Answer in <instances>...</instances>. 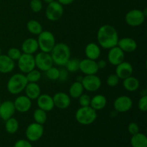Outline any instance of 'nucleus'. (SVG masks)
Returning <instances> with one entry per match:
<instances>
[{"mask_svg": "<svg viewBox=\"0 0 147 147\" xmlns=\"http://www.w3.org/2000/svg\"><path fill=\"white\" fill-rule=\"evenodd\" d=\"M64 9L63 6L56 0L47 4L45 10V16L48 20L51 22H56L60 20L63 15Z\"/></svg>", "mask_w": 147, "mask_h": 147, "instance_id": "7", "label": "nucleus"}, {"mask_svg": "<svg viewBox=\"0 0 147 147\" xmlns=\"http://www.w3.org/2000/svg\"><path fill=\"white\" fill-rule=\"evenodd\" d=\"M33 119L36 123H40L41 125L45 124L47 119V112L38 108L34 110V113H33Z\"/></svg>", "mask_w": 147, "mask_h": 147, "instance_id": "31", "label": "nucleus"}, {"mask_svg": "<svg viewBox=\"0 0 147 147\" xmlns=\"http://www.w3.org/2000/svg\"><path fill=\"white\" fill-rule=\"evenodd\" d=\"M119 40V33L113 26L103 24L99 27L97 32V40L98 45L106 50L117 45Z\"/></svg>", "mask_w": 147, "mask_h": 147, "instance_id": "1", "label": "nucleus"}, {"mask_svg": "<svg viewBox=\"0 0 147 147\" xmlns=\"http://www.w3.org/2000/svg\"><path fill=\"white\" fill-rule=\"evenodd\" d=\"M133 107V100L129 96H120L115 99L113 108L118 113H126Z\"/></svg>", "mask_w": 147, "mask_h": 147, "instance_id": "12", "label": "nucleus"}, {"mask_svg": "<svg viewBox=\"0 0 147 147\" xmlns=\"http://www.w3.org/2000/svg\"><path fill=\"white\" fill-rule=\"evenodd\" d=\"M36 100H37V104L39 109L45 111H51L55 108L53 97L50 95L40 94Z\"/></svg>", "mask_w": 147, "mask_h": 147, "instance_id": "19", "label": "nucleus"}, {"mask_svg": "<svg viewBox=\"0 0 147 147\" xmlns=\"http://www.w3.org/2000/svg\"><path fill=\"white\" fill-rule=\"evenodd\" d=\"M68 78V71L65 69V67H63V68L60 69V75H59L58 80L60 81L64 82Z\"/></svg>", "mask_w": 147, "mask_h": 147, "instance_id": "42", "label": "nucleus"}, {"mask_svg": "<svg viewBox=\"0 0 147 147\" xmlns=\"http://www.w3.org/2000/svg\"><path fill=\"white\" fill-rule=\"evenodd\" d=\"M90 100H91V98L88 94H85V93H83L78 98L79 104L80 105V106H90Z\"/></svg>", "mask_w": 147, "mask_h": 147, "instance_id": "39", "label": "nucleus"}, {"mask_svg": "<svg viewBox=\"0 0 147 147\" xmlns=\"http://www.w3.org/2000/svg\"><path fill=\"white\" fill-rule=\"evenodd\" d=\"M27 30L29 32L34 35H39L43 31L42 24L36 20H30L27 22Z\"/></svg>", "mask_w": 147, "mask_h": 147, "instance_id": "29", "label": "nucleus"}, {"mask_svg": "<svg viewBox=\"0 0 147 147\" xmlns=\"http://www.w3.org/2000/svg\"><path fill=\"white\" fill-rule=\"evenodd\" d=\"M1 100H0V105H1Z\"/></svg>", "mask_w": 147, "mask_h": 147, "instance_id": "47", "label": "nucleus"}, {"mask_svg": "<svg viewBox=\"0 0 147 147\" xmlns=\"http://www.w3.org/2000/svg\"><path fill=\"white\" fill-rule=\"evenodd\" d=\"M19 122L17 119L11 117L10 119L5 121V129L6 131L9 134H14L18 131Z\"/></svg>", "mask_w": 147, "mask_h": 147, "instance_id": "30", "label": "nucleus"}, {"mask_svg": "<svg viewBox=\"0 0 147 147\" xmlns=\"http://www.w3.org/2000/svg\"><path fill=\"white\" fill-rule=\"evenodd\" d=\"M146 9L144 11L139 9L130 10L125 16V22L131 27H139L142 25L144 22L146 17Z\"/></svg>", "mask_w": 147, "mask_h": 147, "instance_id": "6", "label": "nucleus"}, {"mask_svg": "<svg viewBox=\"0 0 147 147\" xmlns=\"http://www.w3.org/2000/svg\"><path fill=\"white\" fill-rule=\"evenodd\" d=\"M45 73L46 76L48 79L51 80H58L59 75H60V69L53 66L50 69H48L47 71H45Z\"/></svg>", "mask_w": 147, "mask_h": 147, "instance_id": "34", "label": "nucleus"}, {"mask_svg": "<svg viewBox=\"0 0 147 147\" xmlns=\"http://www.w3.org/2000/svg\"><path fill=\"white\" fill-rule=\"evenodd\" d=\"M15 67V63L7 55H0V73L7 74L12 71Z\"/></svg>", "mask_w": 147, "mask_h": 147, "instance_id": "23", "label": "nucleus"}, {"mask_svg": "<svg viewBox=\"0 0 147 147\" xmlns=\"http://www.w3.org/2000/svg\"><path fill=\"white\" fill-rule=\"evenodd\" d=\"M97 65L99 70L100 69H104L107 65V62L105 60H100L99 61L97 62Z\"/></svg>", "mask_w": 147, "mask_h": 147, "instance_id": "43", "label": "nucleus"}, {"mask_svg": "<svg viewBox=\"0 0 147 147\" xmlns=\"http://www.w3.org/2000/svg\"><path fill=\"white\" fill-rule=\"evenodd\" d=\"M117 46L123 53H134L137 49V42L131 37H123L119 39Z\"/></svg>", "mask_w": 147, "mask_h": 147, "instance_id": "18", "label": "nucleus"}, {"mask_svg": "<svg viewBox=\"0 0 147 147\" xmlns=\"http://www.w3.org/2000/svg\"><path fill=\"white\" fill-rule=\"evenodd\" d=\"M85 55L86 58L96 60L100 57L101 54L100 47L95 42H90L85 47Z\"/></svg>", "mask_w": 147, "mask_h": 147, "instance_id": "21", "label": "nucleus"}, {"mask_svg": "<svg viewBox=\"0 0 147 147\" xmlns=\"http://www.w3.org/2000/svg\"><path fill=\"white\" fill-rule=\"evenodd\" d=\"M128 131L130 134L134 135L139 132V126L135 122H131L128 126Z\"/></svg>", "mask_w": 147, "mask_h": 147, "instance_id": "40", "label": "nucleus"}, {"mask_svg": "<svg viewBox=\"0 0 147 147\" xmlns=\"http://www.w3.org/2000/svg\"><path fill=\"white\" fill-rule=\"evenodd\" d=\"M26 78L28 83H37L41 79V73L39 70L33 69L31 71L26 73Z\"/></svg>", "mask_w": 147, "mask_h": 147, "instance_id": "33", "label": "nucleus"}, {"mask_svg": "<svg viewBox=\"0 0 147 147\" xmlns=\"http://www.w3.org/2000/svg\"><path fill=\"white\" fill-rule=\"evenodd\" d=\"M0 55H1V47H0Z\"/></svg>", "mask_w": 147, "mask_h": 147, "instance_id": "46", "label": "nucleus"}, {"mask_svg": "<svg viewBox=\"0 0 147 147\" xmlns=\"http://www.w3.org/2000/svg\"><path fill=\"white\" fill-rule=\"evenodd\" d=\"M80 60L78 58H70L65 65L68 73H76L79 70Z\"/></svg>", "mask_w": 147, "mask_h": 147, "instance_id": "32", "label": "nucleus"}, {"mask_svg": "<svg viewBox=\"0 0 147 147\" xmlns=\"http://www.w3.org/2000/svg\"><path fill=\"white\" fill-rule=\"evenodd\" d=\"M37 38L39 49L41 52L50 53L56 44L55 37L54 34L50 31L43 30Z\"/></svg>", "mask_w": 147, "mask_h": 147, "instance_id": "5", "label": "nucleus"}, {"mask_svg": "<svg viewBox=\"0 0 147 147\" xmlns=\"http://www.w3.org/2000/svg\"><path fill=\"white\" fill-rule=\"evenodd\" d=\"M96 111L90 106H80L76 112L75 118L78 123L81 125H90L97 119Z\"/></svg>", "mask_w": 147, "mask_h": 147, "instance_id": "4", "label": "nucleus"}, {"mask_svg": "<svg viewBox=\"0 0 147 147\" xmlns=\"http://www.w3.org/2000/svg\"><path fill=\"white\" fill-rule=\"evenodd\" d=\"M24 90L26 96L31 100H36L41 94V88L37 83H28Z\"/></svg>", "mask_w": 147, "mask_h": 147, "instance_id": "24", "label": "nucleus"}, {"mask_svg": "<svg viewBox=\"0 0 147 147\" xmlns=\"http://www.w3.org/2000/svg\"><path fill=\"white\" fill-rule=\"evenodd\" d=\"M29 1H30V0H29Z\"/></svg>", "mask_w": 147, "mask_h": 147, "instance_id": "48", "label": "nucleus"}, {"mask_svg": "<svg viewBox=\"0 0 147 147\" xmlns=\"http://www.w3.org/2000/svg\"><path fill=\"white\" fill-rule=\"evenodd\" d=\"M50 55L54 64L57 66H65L70 58L71 52L69 46L65 43H56L50 52Z\"/></svg>", "mask_w": 147, "mask_h": 147, "instance_id": "2", "label": "nucleus"}, {"mask_svg": "<svg viewBox=\"0 0 147 147\" xmlns=\"http://www.w3.org/2000/svg\"><path fill=\"white\" fill-rule=\"evenodd\" d=\"M81 83L84 90L88 92H96L101 87V80L96 74L88 75L83 77Z\"/></svg>", "mask_w": 147, "mask_h": 147, "instance_id": "9", "label": "nucleus"}, {"mask_svg": "<svg viewBox=\"0 0 147 147\" xmlns=\"http://www.w3.org/2000/svg\"><path fill=\"white\" fill-rule=\"evenodd\" d=\"M84 88L82 85L81 82L76 81L70 85L69 88V96L73 98H78L83 93Z\"/></svg>", "mask_w": 147, "mask_h": 147, "instance_id": "27", "label": "nucleus"}, {"mask_svg": "<svg viewBox=\"0 0 147 147\" xmlns=\"http://www.w3.org/2000/svg\"><path fill=\"white\" fill-rule=\"evenodd\" d=\"M17 66L22 73H27L35 68L34 56L33 55L22 53L17 60Z\"/></svg>", "mask_w": 147, "mask_h": 147, "instance_id": "10", "label": "nucleus"}, {"mask_svg": "<svg viewBox=\"0 0 147 147\" xmlns=\"http://www.w3.org/2000/svg\"><path fill=\"white\" fill-rule=\"evenodd\" d=\"M30 7L33 12H40L43 8L42 1V0H30Z\"/></svg>", "mask_w": 147, "mask_h": 147, "instance_id": "36", "label": "nucleus"}, {"mask_svg": "<svg viewBox=\"0 0 147 147\" xmlns=\"http://www.w3.org/2000/svg\"><path fill=\"white\" fill-rule=\"evenodd\" d=\"M22 53L20 49L17 48V47H11L7 51V55L9 57L10 59L13 60V61H17L20 56L22 55Z\"/></svg>", "mask_w": 147, "mask_h": 147, "instance_id": "35", "label": "nucleus"}, {"mask_svg": "<svg viewBox=\"0 0 147 147\" xmlns=\"http://www.w3.org/2000/svg\"><path fill=\"white\" fill-rule=\"evenodd\" d=\"M119 80L120 79L116 76V73H114V74H111L108 76L107 79H106V83H107V85L109 87H116L119 84Z\"/></svg>", "mask_w": 147, "mask_h": 147, "instance_id": "37", "label": "nucleus"}, {"mask_svg": "<svg viewBox=\"0 0 147 147\" xmlns=\"http://www.w3.org/2000/svg\"><path fill=\"white\" fill-rule=\"evenodd\" d=\"M79 70H80L85 76H88V75L96 74L98 72L99 69L98 67L96 60L85 58L80 60Z\"/></svg>", "mask_w": 147, "mask_h": 147, "instance_id": "13", "label": "nucleus"}, {"mask_svg": "<svg viewBox=\"0 0 147 147\" xmlns=\"http://www.w3.org/2000/svg\"><path fill=\"white\" fill-rule=\"evenodd\" d=\"M123 86L127 91L135 92L139 88L140 83L137 78L131 76L123 80Z\"/></svg>", "mask_w": 147, "mask_h": 147, "instance_id": "26", "label": "nucleus"}, {"mask_svg": "<svg viewBox=\"0 0 147 147\" xmlns=\"http://www.w3.org/2000/svg\"><path fill=\"white\" fill-rule=\"evenodd\" d=\"M138 109L140 111L146 112L147 110V96L144 95L139 98L138 101Z\"/></svg>", "mask_w": 147, "mask_h": 147, "instance_id": "38", "label": "nucleus"}, {"mask_svg": "<svg viewBox=\"0 0 147 147\" xmlns=\"http://www.w3.org/2000/svg\"><path fill=\"white\" fill-rule=\"evenodd\" d=\"M15 110L20 113L28 112L32 108V100L26 96H20L14 100Z\"/></svg>", "mask_w": 147, "mask_h": 147, "instance_id": "17", "label": "nucleus"}, {"mask_svg": "<svg viewBox=\"0 0 147 147\" xmlns=\"http://www.w3.org/2000/svg\"><path fill=\"white\" fill-rule=\"evenodd\" d=\"M125 59V53H123L117 45L109 49L108 53V61L112 65L116 66Z\"/></svg>", "mask_w": 147, "mask_h": 147, "instance_id": "14", "label": "nucleus"}, {"mask_svg": "<svg viewBox=\"0 0 147 147\" xmlns=\"http://www.w3.org/2000/svg\"><path fill=\"white\" fill-rule=\"evenodd\" d=\"M106 105H107V99L103 95L97 94L93 96L90 100V106L96 111L103 109Z\"/></svg>", "mask_w": 147, "mask_h": 147, "instance_id": "25", "label": "nucleus"}, {"mask_svg": "<svg viewBox=\"0 0 147 147\" xmlns=\"http://www.w3.org/2000/svg\"><path fill=\"white\" fill-rule=\"evenodd\" d=\"M42 1H44V2L47 3V4H50V3H51L52 1H55V0H42Z\"/></svg>", "mask_w": 147, "mask_h": 147, "instance_id": "45", "label": "nucleus"}, {"mask_svg": "<svg viewBox=\"0 0 147 147\" xmlns=\"http://www.w3.org/2000/svg\"><path fill=\"white\" fill-rule=\"evenodd\" d=\"M44 134V127L43 125L37 123L36 122L32 123L27 127L25 135L27 139L30 142H37L41 139Z\"/></svg>", "mask_w": 147, "mask_h": 147, "instance_id": "11", "label": "nucleus"}, {"mask_svg": "<svg viewBox=\"0 0 147 147\" xmlns=\"http://www.w3.org/2000/svg\"><path fill=\"white\" fill-rule=\"evenodd\" d=\"M34 62L35 67H37L39 70L44 72L47 71L54 65L50 53L41 51L34 56Z\"/></svg>", "mask_w": 147, "mask_h": 147, "instance_id": "8", "label": "nucleus"}, {"mask_svg": "<svg viewBox=\"0 0 147 147\" xmlns=\"http://www.w3.org/2000/svg\"><path fill=\"white\" fill-rule=\"evenodd\" d=\"M39 46L37 39L30 37L24 40L22 44L21 50L22 53L33 55L38 50Z\"/></svg>", "mask_w": 147, "mask_h": 147, "instance_id": "22", "label": "nucleus"}, {"mask_svg": "<svg viewBox=\"0 0 147 147\" xmlns=\"http://www.w3.org/2000/svg\"><path fill=\"white\" fill-rule=\"evenodd\" d=\"M54 105L56 108L61 110L67 109L71 103V98L64 92H58L53 96Z\"/></svg>", "mask_w": 147, "mask_h": 147, "instance_id": "15", "label": "nucleus"}, {"mask_svg": "<svg viewBox=\"0 0 147 147\" xmlns=\"http://www.w3.org/2000/svg\"><path fill=\"white\" fill-rule=\"evenodd\" d=\"M15 107L14 102L11 100H5L1 102L0 105V118L2 120L7 121V119L13 117L15 113Z\"/></svg>", "mask_w": 147, "mask_h": 147, "instance_id": "16", "label": "nucleus"}, {"mask_svg": "<svg viewBox=\"0 0 147 147\" xmlns=\"http://www.w3.org/2000/svg\"><path fill=\"white\" fill-rule=\"evenodd\" d=\"M57 1H58L60 4H62L63 6L64 5H70L75 0H56Z\"/></svg>", "mask_w": 147, "mask_h": 147, "instance_id": "44", "label": "nucleus"}, {"mask_svg": "<svg viewBox=\"0 0 147 147\" xmlns=\"http://www.w3.org/2000/svg\"><path fill=\"white\" fill-rule=\"evenodd\" d=\"M116 75L119 78V79L126 78L129 76H132L134 72V68L130 63L126 61H123L116 66Z\"/></svg>", "mask_w": 147, "mask_h": 147, "instance_id": "20", "label": "nucleus"}, {"mask_svg": "<svg viewBox=\"0 0 147 147\" xmlns=\"http://www.w3.org/2000/svg\"><path fill=\"white\" fill-rule=\"evenodd\" d=\"M131 144L132 147H147V138L146 135L139 132L132 135L131 138Z\"/></svg>", "mask_w": 147, "mask_h": 147, "instance_id": "28", "label": "nucleus"}, {"mask_svg": "<svg viewBox=\"0 0 147 147\" xmlns=\"http://www.w3.org/2000/svg\"><path fill=\"white\" fill-rule=\"evenodd\" d=\"M14 147H32V145L31 144L30 141L20 139L15 142Z\"/></svg>", "mask_w": 147, "mask_h": 147, "instance_id": "41", "label": "nucleus"}, {"mask_svg": "<svg viewBox=\"0 0 147 147\" xmlns=\"http://www.w3.org/2000/svg\"><path fill=\"white\" fill-rule=\"evenodd\" d=\"M28 83L24 73H15L10 77L7 84V89L12 95L20 94L25 88Z\"/></svg>", "mask_w": 147, "mask_h": 147, "instance_id": "3", "label": "nucleus"}]
</instances>
